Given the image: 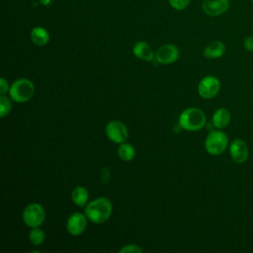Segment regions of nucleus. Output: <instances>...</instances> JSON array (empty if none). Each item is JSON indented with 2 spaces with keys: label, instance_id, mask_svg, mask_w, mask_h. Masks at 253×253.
<instances>
[{
  "label": "nucleus",
  "instance_id": "obj_1",
  "mask_svg": "<svg viewBox=\"0 0 253 253\" xmlns=\"http://www.w3.org/2000/svg\"><path fill=\"white\" fill-rule=\"evenodd\" d=\"M113 213V205L108 198L99 197L89 202L85 207L88 219L96 224L106 222Z\"/></svg>",
  "mask_w": 253,
  "mask_h": 253
},
{
  "label": "nucleus",
  "instance_id": "obj_2",
  "mask_svg": "<svg viewBox=\"0 0 253 253\" xmlns=\"http://www.w3.org/2000/svg\"><path fill=\"white\" fill-rule=\"evenodd\" d=\"M207 122L206 114L199 108L191 107L185 109L179 116L178 125L181 128L188 131L202 129Z\"/></svg>",
  "mask_w": 253,
  "mask_h": 253
},
{
  "label": "nucleus",
  "instance_id": "obj_3",
  "mask_svg": "<svg viewBox=\"0 0 253 253\" xmlns=\"http://www.w3.org/2000/svg\"><path fill=\"white\" fill-rule=\"evenodd\" d=\"M35 93V85L28 78H19L15 80L9 90L10 98L16 103H26Z\"/></svg>",
  "mask_w": 253,
  "mask_h": 253
},
{
  "label": "nucleus",
  "instance_id": "obj_4",
  "mask_svg": "<svg viewBox=\"0 0 253 253\" xmlns=\"http://www.w3.org/2000/svg\"><path fill=\"white\" fill-rule=\"evenodd\" d=\"M228 145L227 135L220 129L211 130L206 137L205 148L211 155H219L224 152Z\"/></svg>",
  "mask_w": 253,
  "mask_h": 253
},
{
  "label": "nucleus",
  "instance_id": "obj_5",
  "mask_svg": "<svg viewBox=\"0 0 253 253\" xmlns=\"http://www.w3.org/2000/svg\"><path fill=\"white\" fill-rule=\"evenodd\" d=\"M22 218L24 223L33 228L41 226L45 220V211L41 204L32 203L26 206L23 211Z\"/></svg>",
  "mask_w": 253,
  "mask_h": 253
},
{
  "label": "nucleus",
  "instance_id": "obj_6",
  "mask_svg": "<svg viewBox=\"0 0 253 253\" xmlns=\"http://www.w3.org/2000/svg\"><path fill=\"white\" fill-rule=\"evenodd\" d=\"M108 138L118 144L126 142L128 137V130L126 126L120 121L114 120L107 124L105 128Z\"/></svg>",
  "mask_w": 253,
  "mask_h": 253
},
{
  "label": "nucleus",
  "instance_id": "obj_7",
  "mask_svg": "<svg viewBox=\"0 0 253 253\" xmlns=\"http://www.w3.org/2000/svg\"><path fill=\"white\" fill-rule=\"evenodd\" d=\"M220 90L219 80L212 75H207L201 79L198 85V93L204 99L215 97Z\"/></svg>",
  "mask_w": 253,
  "mask_h": 253
},
{
  "label": "nucleus",
  "instance_id": "obj_8",
  "mask_svg": "<svg viewBox=\"0 0 253 253\" xmlns=\"http://www.w3.org/2000/svg\"><path fill=\"white\" fill-rule=\"evenodd\" d=\"M88 217L85 213L75 211L69 215L66 221V230L72 236H78L82 234L87 227Z\"/></svg>",
  "mask_w": 253,
  "mask_h": 253
},
{
  "label": "nucleus",
  "instance_id": "obj_9",
  "mask_svg": "<svg viewBox=\"0 0 253 253\" xmlns=\"http://www.w3.org/2000/svg\"><path fill=\"white\" fill-rule=\"evenodd\" d=\"M179 49L176 45L166 43L161 45L155 52V59L160 64H170L175 62L179 57Z\"/></svg>",
  "mask_w": 253,
  "mask_h": 253
},
{
  "label": "nucleus",
  "instance_id": "obj_10",
  "mask_svg": "<svg viewBox=\"0 0 253 253\" xmlns=\"http://www.w3.org/2000/svg\"><path fill=\"white\" fill-rule=\"evenodd\" d=\"M229 153L231 159L235 163H243L249 156V148L246 142L240 138H236L230 142Z\"/></svg>",
  "mask_w": 253,
  "mask_h": 253
},
{
  "label": "nucleus",
  "instance_id": "obj_11",
  "mask_svg": "<svg viewBox=\"0 0 253 253\" xmlns=\"http://www.w3.org/2000/svg\"><path fill=\"white\" fill-rule=\"evenodd\" d=\"M203 11L211 17L224 14L229 8V0H204Z\"/></svg>",
  "mask_w": 253,
  "mask_h": 253
},
{
  "label": "nucleus",
  "instance_id": "obj_12",
  "mask_svg": "<svg viewBox=\"0 0 253 253\" xmlns=\"http://www.w3.org/2000/svg\"><path fill=\"white\" fill-rule=\"evenodd\" d=\"M132 53L139 59L145 61H151L155 58V53L153 52L150 45L145 42H137L132 47Z\"/></svg>",
  "mask_w": 253,
  "mask_h": 253
},
{
  "label": "nucleus",
  "instance_id": "obj_13",
  "mask_svg": "<svg viewBox=\"0 0 253 253\" xmlns=\"http://www.w3.org/2000/svg\"><path fill=\"white\" fill-rule=\"evenodd\" d=\"M225 52V45L221 41H213L210 42L203 50V54L207 58H219Z\"/></svg>",
  "mask_w": 253,
  "mask_h": 253
},
{
  "label": "nucleus",
  "instance_id": "obj_14",
  "mask_svg": "<svg viewBox=\"0 0 253 253\" xmlns=\"http://www.w3.org/2000/svg\"><path fill=\"white\" fill-rule=\"evenodd\" d=\"M231 115L226 108H218L212 115V124L218 129L226 127L229 125Z\"/></svg>",
  "mask_w": 253,
  "mask_h": 253
},
{
  "label": "nucleus",
  "instance_id": "obj_15",
  "mask_svg": "<svg viewBox=\"0 0 253 253\" xmlns=\"http://www.w3.org/2000/svg\"><path fill=\"white\" fill-rule=\"evenodd\" d=\"M32 42L38 46H43L49 42V33L42 27H35L30 34Z\"/></svg>",
  "mask_w": 253,
  "mask_h": 253
},
{
  "label": "nucleus",
  "instance_id": "obj_16",
  "mask_svg": "<svg viewBox=\"0 0 253 253\" xmlns=\"http://www.w3.org/2000/svg\"><path fill=\"white\" fill-rule=\"evenodd\" d=\"M71 200L77 207H84L88 204L89 193L83 186H76L71 192Z\"/></svg>",
  "mask_w": 253,
  "mask_h": 253
},
{
  "label": "nucleus",
  "instance_id": "obj_17",
  "mask_svg": "<svg viewBox=\"0 0 253 253\" xmlns=\"http://www.w3.org/2000/svg\"><path fill=\"white\" fill-rule=\"evenodd\" d=\"M118 155L123 161H126V162L131 161L135 156V148L130 143L123 142L119 144Z\"/></svg>",
  "mask_w": 253,
  "mask_h": 253
},
{
  "label": "nucleus",
  "instance_id": "obj_18",
  "mask_svg": "<svg viewBox=\"0 0 253 253\" xmlns=\"http://www.w3.org/2000/svg\"><path fill=\"white\" fill-rule=\"evenodd\" d=\"M29 240L35 246L42 245L45 240V233L39 227H33L29 232Z\"/></svg>",
  "mask_w": 253,
  "mask_h": 253
},
{
  "label": "nucleus",
  "instance_id": "obj_19",
  "mask_svg": "<svg viewBox=\"0 0 253 253\" xmlns=\"http://www.w3.org/2000/svg\"><path fill=\"white\" fill-rule=\"evenodd\" d=\"M12 110V103L9 97L6 95L0 96V117L4 118L10 114Z\"/></svg>",
  "mask_w": 253,
  "mask_h": 253
},
{
  "label": "nucleus",
  "instance_id": "obj_20",
  "mask_svg": "<svg viewBox=\"0 0 253 253\" xmlns=\"http://www.w3.org/2000/svg\"><path fill=\"white\" fill-rule=\"evenodd\" d=\"M142 249L136 244H126L120 249V253H141Z\"/></svg>",
  "mask_w": 253,
  "mask_h": 253
},
{
  "label": "nucleus",
  "instance_id": "obj_21",
  "mask_svg": "<svg viewBox=\"0 0 253 253\" xmlns=\"http://www.w3.org/2000/svg\"><path fill=\"white\" fill-rule=\"evenodd\" d=\"M171 7L176 10H184L190 4V0H168Z\"/></svg>",
  "mask_w": 253,
  "mask_h": 253
},
{
  "label": "nucleus",
  "instance_id": "obj_22",
  "mask_svg": "<svg viewBox=\"0 0 253 253\" xmlns=\"http://www.w3.org/2000/svg\"><path fill=\"white\" fill-rule=\"evenodd\" d=\"M10 86L8 81L4 78V77H1L0 78V95H6L9 90H10Z\"/></svg>",
  "mask_w": 253,
  "mask_h": 253
},
{
  "label": "nucleus",
  "instance_id": "obj_23",
  "mask_svg": "<svg viewBox=\"0 0 253 253\" xmlns=\"http://www.w3.org/2000/svg\"><path fill=\"white\" fill-rule=\"evenodd\" d=\"M244 47L247 51H253V36H248L243 42Z\"/></svg>",
  "mask_w": 253,
  "mask_h": 253
},
{
  "label": "nucleus",
  "instance_id": "obj_24",
  "mask_svg": "<svg viewBox=\"0 0 253 253\" xmlns=\"http://www.w3.org/2000/svg\"><path fill=\"white\" fill-rule=\"evenodd\" d=\"M251 2H252V3H253V0H251Z\"/></svg>",
  "mask_w": 253,
  "mask_h": 253
}]
</instances>
